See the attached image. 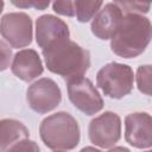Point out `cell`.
Returning <instances> with one entry per match:
<instances>
[{
    "mask_svg": "<svg viewBox=\"0 0 152 152\" xmlns=\"http://www.w3.org/2000/svg\"><path fill=\"white\" fill-rule=\"evenodd\" d=\"M48 70L68 80L84 76L90 66V53L71 39L56 42L42 50Z\"/></svg>",
    "mask_w": 152,
    "mask_h": 152,
    "instance_id": "obj_1",
    "label": "cell"
},
{
    "mask_svg": "<svg viewBox=\"0 0 152 152\" xmlns=\"http://www.w3.org/2000/svg\"><path fill=\"white\" fill-rule=\"evenodd\" d=\"M152 40V23L144 14H124L118 31L110 39V49L119 57L129 59L141 55Z\"/></svg>",
    "mask_w": 152,
    "mask_h": 152,
    "instance_id": "obj_2",
    "label": "cell"
},
{
    "mask_svg": "<svg viewBox=\"0 0 152 152\" xmlns=\"http://www.w3.org/2000/svg\"><path fill=\"white\" fill-rule=\"evenodd\" d=\"M39 135L46 147L55 151H68L78 145L81 131L76 119L62 110L42 120Z\"/></svg>",
    "mask_w": 152,
    "mask_h": 152,
    "instance_id": "obj_3",
    "label": "cell"
},
{
    "mask_svg": "<svg viewBox=\"0 0 152 152\" xmlns=\"http://www.w3.org/2000/svg\"><path fill=\"white\" fill-rule=\"evenodd\" d=\"M134 74L129 65L110 62L96 74V84L110 99H122L133 90Z\"/></svg>",
    "mask_w": 152,
    "mask_h": 152,
    "instance_id": "obj_4",
    "label": "cell"
},
{
    "mask_svg": "<svg viewBox=\"0 0 152 152\" xmlns=\"http://www.w3.org/2000/svg\"><path fill=\"white\" fill-rule=\"evenodd\" d=\"M70 102L86 115H95L103 108V99L93 82L82 76L66 81Z\"/></svg>",
    "mask_w": 152,
    "mask_h": 152,
    "instance_id": "obj_5",
    "label": "cell"
},
{
    "mask_svg": "<svg viewBox=\"0 0 152 152\" xmlns=\"http://www.w3.org/2000/svg\"><path fill=\"white\" fill-rule=\"evenodd\" d=\"M0 32L4 40H6L12 48H25L32 43V19L24 12H11L4 14L0 23Z\"/></svg>",
    "mask_w": 152,
    "mask_h": 152,
    "instance_id": "obj_6",
    "label": "cell"
},
{
    "mask_svg": "<svg viewBox=\"0 0 152 152\" xmlns=\"http://www.w3.org/2000/svg\"><path fill=\"white\" fill-rule=\"evenodd\" d=\"M26 100L28 107L33 112L46 114L57 108L61 103L62 91L53 80L43 77L28 86L26 90Z\"/></svg>",
    "mask_w": 152,
    "mask_h": 152,
    "instance_id": "obj_7",
    "label": "cell"
},
{
    "mask_svg": "<svg viewBox=\"0 0 152 152\" xmlns=\"http://www.w3.org/2000/svg\"><path fill=\"white\" fill-rule=\"evenodd\" d=\"M89 140L101 148H112L121 138V119L114 112H104L88 126Z\"/></svg>",
    "mask_w": 152,
    "mask_h": 152,
    "instance_id": "obj_8",
    "label": "cell"
},
{
    "mask_svg": "<svg viewBox=\"0 0 152 152\" xmlns=\"http://www.w3.org/2000/svg\"><path fill=\"white\" fill-rule=\"evenodd\" d=\"M125 139L135 148L152 146V116L145 112L131 113L125 118Z\"/></svg>",
    "mask_w": 152,
    "mask_h": 152,
    "instance_id": "obj_9",
    "label": "cell"
},
{
    "mask_svg": "<svg viewBox=\"0 0 152 152\" xmlns=\"http://www.w3.org/2000/svg\"><path fill=\"white\" fill-rule=\"evenodd\" d=\"M63 39H70L69 26L64 20L52 14H43L36 20V42L42 50Z\"/></svg>",
    "mask_w": 152,
    "mask_h": 152,
    "instance_id": "obj_10",
    "label": "cell"
},
{
    "mask_svg": "<svg viewBox=\"0 0 152 152\" xmlns=\"http://www.w3.org/2000/svg\"><path fill=\"white\" fill-rule=\"evenodd\" d=\"M122 17L124 13L115 2L103 5L91 20L90 28L93 34L101 40L112 39L119 28Z\"/></svg>",
    "mask_w": 152,
    "mask_h": 152,
    "instance_id": "obj_11",
    "label": "cell"
},
{
    "mask_svg": "<svg viewBox=\"0 0 152 152\" xmlns=\"http://www.w3.org/2000/svg\"><path fill=\"white\" fill-rule=\"evenodd\" d=\"M11 71L24 82H31L44 71V66L38 52L33 49L19 50L12 61Z\"/></svg>",
    "mask_w": 152,
    "mask_h": 152,
    "instance_id": "obj_12",
    "label": "cell"
},
{
    "mask_svg": "<svg viewBox=\"0 0 152 152\" xmlns=\"http://www.w3.org/2000/svg\"><path fill=\"white\" fill-rule=\"evenodd\" d=\"M0 128H1L0 151H4L11 145L15 144L17 141L27 139L30 137V132L27 127L23 122L15 119H2L0 121Z\"/></svg>",
    "mask_w": 152,
    "mask_h": 152,
    "instance_id": "obj_13",
    "label": "cell"
},
{
    "mask_svg": "<svg viewBox=\"0 0 152 152\" xmlns=\"http://www.w3.org/2000/svg\"><path fill=\"white\" fill-rule=\"evenodd\" d=\"M75 2V12L76 18L80 23H88L94 19L97 12L102 8V1H84V0H76Z\"/></svg>",
    "mask_w": 152,
    "mask_h": 152,
    "instance_id": "obj_14",
    "label": "cell"
},
{
    "mask_svg": "<svg viewBox=\"0 0 152 152\" xmlns=\"http://www.w3.org/2000/svg\"><path fill=\"white\" fill-rule=\"evenodd\" d=\"M135 81L140 93L152 96V65L151 64H144L137 69Z\"/></svg>",
    "mask_w": 152,
    "mask_h": 152,
    "instance_id": "obj_15",
    "label": "cell"
},
{
    "mask_svg": "<svg viewBox=\"0 0 152 152\" xmlns=\"http://www.w3.org/2000/svg\"><path fill=\"white\" fill-rule=\"evenodd\" d=\"M124 14L127 13H139L145 14L150 11L151 4L150 2H139V1H114Z\"/></svg>",
    "mask_w": 152,
    "mask_h": 152,
    "instance_id": "obj_16",
    "label": "cell"
},
{
    "mask_svg": "<svg viewBox=\"0 0 152 152\" xmlns=\"http://www.w3.org/2000/svg\"><path fill=\"white\" fill-rule=\"evenodd\" d=\"M0 152H40V148L36 141L27 138V139L17 141L15 144L11 145L10 147Z\"/></svg>",
    "mask_w": 152,
    "mask_h": 152,
    "instance_id": "obj_17",
    "label": "cell"
},
{
    "mask_svg": "<svg viewBox=\"0 0 152 152\" xmlns=\"http://www.w3.org/2000/svg\"><path fill=\"white\" fill-rule=\"evenodd\" d=\"M52 10L61 15L65 17H74L76 15L75 12V2L74 1H55L52 2Z\"/></svg>",
    "mask_w": 152,
    "mask_h": 152,
    "instance_id": "obj_18",
    "label": "cell"
},
{
    "mask_svg": "<svg viewBox=\"0 0 152 152\" xmlns=\"http://www.w3.org/2000/svg\"><path fill=\"white\" fill-rule=\"evenodd\" d=\"M14 6L17 7H20V8H30V7H33L38 11H44L49 5H50V1H38V0H20V1H11Z\"/></svg>",
    "mask_w": 152,
    "mask_h": 152,
    "instance_id": "obj_19",
    "label": "cell"
},
{
    "mask_svg": "<svg viewBox=\"0 0 152 152\" xmlns=\"http://www.w3.org/2000/svg\"><path fill=\"white\" fill-rule=\"evenodd\" d=\"M0 46H1V70H6L10 65V61H11V56H12V51L11 49H8V46L6 45L5 40L0 42Z\"/></svg>",
    "mask_w": 152,
    "mask_h": 152,
    "instance_id": "obj_20",
    "label": "cell"
},
{
    "mask_svg": "<svg viewBox=\"0 0 152 152\" xmlns=\"http://www.w3.org/2000/svg\"><path fill=\"white\" fill-rule=\"evenodd\" d=\"M107 152H131V150H128L127 147H124V146H114Z\"/></svg>",
    "mask_w": 152,
    "mask_h": 152,
    "instance_id": "obj_21",
    "label": "cell"
},
{
    "mask_svg": "<svg viewBox=\"0 0 152 152\" xmlns=\"http://www.w3.org/2000/svg\"><path fill=\"white\" fill-rule=\"evenodd\" d=\"M80 152H102L101 150H97V148H95V147H93V146H86V147H83Z\"/></svg>",
    "mask_w": 152,
    "mask_h": 152,
    "instance_id": "obj_22",
    "label": "cell"
},
{
    "mask_svg": "<svg viewBox=\"0 0 152 152\" xmlns=\"http://www.w3.org/2000/svg\"><path fill=\"white\" fill-rule=\"evenodd\" d=\"M144 152H152V150H147V151H144Z\"/></svg>",
    "mask_w": 152,
    "mask_h": 152,
    "instance_id": "obj_23",
    "label": "cell"
},
{
    "mask_svg": "<svg viewBox=\"0 0 152 152\" xmlns=\"http://www.w3.org/2000/svg\"><path fill=\"white\" fill-rule=\"evenodd\" d=\"M55 152H62V151H55Z\"/></svg>",
    "mask_w": 152,
    "mask_h": 152,
    "instance_id": "obj_24",
    "label": "cell"
}]
</instances>
